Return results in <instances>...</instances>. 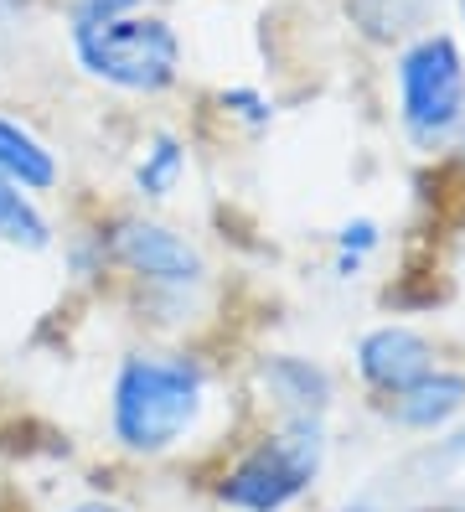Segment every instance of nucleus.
<instances>
[{
    "instance_id": "nucleus-1",
    "label": "nucleus",
    "mask_w": 465,
    "mask_h": 512,
    "mask_svg": "<svg viewBox=\"0 0 465 512\" xmlns=\"http://www.w3.org/2000/svg\"><path fill=\"white\" fill-rule=\"evenodd\" d=\"M207 414V368L186 352H130L109 388V430L130 456H166Z\"/></svg>"
},
{
    "instance_id": "nucleus-2",
    "label": "nucleus",
    "mask_w": 465,
    "mask_h": 512,
    "mask_svg": "<svg viewBox=\"0 0 465 512\" xmlns=\"http://www.w3.org/2000/svg\"><path fill=\"white\" fill-rule=\"evenodd\" d=\"M68 42H73L78 68L119 88V94H166L181 78L176 26L145 6L93 16V21H68Z\"/></svg>"
},
{
    "instance_id": "nucleus-3",
    "label": "nucleus",
    "mask_w": 465,
    "mask_h": 512,
    "mask_svg": "<svg viewBox=\"0 0 465 512\" xmlns=\"http://www.w3.org/2000/svg\"><path fill=\"white\" fill-rule=\"evenodd\" d=\"M393 94H398V130L414 150L434 156L465 130V52L450 32L429 26L409 37L393 57Z\"/></svg>"
},
{
    "instance_id": "nucleus-4",
    "label": "nucleus",
    "mask_w": 465,
    "mask_h": 512,
    "mask_svg": "<svg viewBox=\"0 0 465 512\" xmlns=\"http://www.w3.org/2000/svg\"><path fill=\"white\" fill-rule=\"evenodd\" d=\"M326 471V419H279L217 476L228 512H290Z\"/></svg>"
},
{
    "instance_id": "nucleus-5",
    "label": "nucleus",
    "mask_w": 465,
    "mask_h": 512,
    "mask_svg": "<svg viewBox=\"0 0 465 512\" xmlns=\"http://www.w3.org/2000/svg\"><path fill=\"white\" fill-rule=\"evenodd\" d=\"M109 259L161 295H186L207 280L197 244H186L176 228L155 223V218H119L109 233Z\"/></svg>"
},
{
    "instance_id": "nucleus-6",
    "label": "nucleus",
    "mask_w": 465,
    "mask_h": 512,
    "mask_svg": "<svg viewBox=\"0 0 465 512\" xmlns=\"http://www.w3.org/2000/svg\"><path fill=\"white\" fill-rule=\"evenodd\" d=\"M434 363V342L414 326H372L357 342V378L372 388L378 399L403 394L409 383H419Z\"/></svg>"
},
{
    "instance_id": "nucleus-7",
    "label": "nucleus",
    "mask_w": 465,
    "mask_h": 512,
    "mask_svg": "<svg viewBox=\"0 0 465 512\" xmlns=\"http://www.w3.org/2000/svg\"><path fill=\"white\" fill-rule=\"evenodd\" d=\"M254 388L274 404L279 419H326L336 404V383L316 357L300 352H269L254 368Z\"/></svg>"
},
{
    "instance_id": "nucleus-8",
    "label": "nucleus",
    "mask_w": 465,
    "mask_h": 512,
    "mask_svg": "<svg viewBox=\"0 0 465 512\" xmlns=\"http://www.w3.org/2000/svg\"><path fill=\"white\" fill-rule=\"evenodd\" d=\"M460 414H465V373H445V368H429L419 383L388 399V419L414 435H440Z\"/></svg>"
},
{
    "instance_id": "nucleus-9",
    "label": "nucleus",
    "mask_w": 465,
    "mask_h": 512,
    "mask_svg": "<svg viewBox=\"0 0 465 512\" xmlns=\"http://www.w3.org/2000/svg\"><path fill=\"white\" fill-rule=\"evenodd\" d=\"M341 6H347V21L367 42L393 47V42H409V37L429 32V21L445 0H341Z\"/></svg>"
},
{
    "instance_id": "nucleus-10",
    "label": "nucleus",
    "mask_w": 465,
    "mask_h": 512,
    "mask_svg": "<svg viewBox=\"0 0 465 512\" xmlns=\"http://www.w3.org/2000/svg\"><path fill=\"white\" fill-rule=\"evenodd\" d=\"M0 171H6L11 182H21L26 192H52L57 187V156L26 125H16L6 114H0Z\"/></svg>"
},
{
    "instance_id": "nucleus-11",
    "label": "nucleus",
    "mask_w": 465,
    "mask_h": 512,
    "mask_svg": "<svg viewBox=\"0 0 465 512\" xmlns=\"http://www.w3.org/2000/svg\"><path fill=\"white\" fill-rule=\"evenodd\" d=\"M0 244L26 249V254H37V249L52 244V223L37 207V197H31L21 182H11L6 171H0Z\"/></svg>"
},
{
    "instance_id": "nucleus-12",
    "label": "nucleus",
    "mask_w": 465,
    "mask_h": 512,
    "mask_svg": "<svg viewBox=\"0 0 465 512\" xmlns=\"http://www.w3.org/2000/svg\"><path fill=\"white\" fill-rule=\"evenodd\" d=\"M181 176H186V145H181L176 135H155V140L145 145L140 166H135L140 197H171Z\"/></svg>"
},
{
    "instance_id": "nucleus-13",
    "label": "nucleus",
    "mask_w": 465,
    "mask_h": 512,
    "mask_svg": "<svg viewBox=\"0 0 465 512\" xmlns=\"http://www.w3.org/2000/svg\"><path fill=\"white\" fill-rule=\"evenodd\" d=\"M378 238H383L378 223H367V218H357V223L341 228V233H336V275H341V280H352L357 269L367 264V254L378 249Z\"/></svg>"
},
{
    "instance_id": "nucleus-14",
    "label": "nucleus",
    "mask_w": 465,
    "mask_h": 512,
    "mask_svg": "<svg viewBox=\"0 0 465 512\" xmlns=\"http://www.w3.org/2000/svg\"><path fill=\"white\" fill-rule=\"evenodd\" d=\"M223 109H233L243 125H254V130H264L274 119V104L259 94V88H223Z\"/></svg>"
},
{
    "instance_id": "nucleus-15",
    "label": "nucleus",
    "mask_w": 465,
    "mask_h": 512,
    "mask_svg": "<svg viewBox=\"0 0 465 512\" xmlns=\"http://www.w3.org/2000/svg\"><path fill=\"white\" fill-rule=\"evenodd\" d=\"M145 0H73L68 21H93V16H114V11H135Z\"/></svg>"
},
{
    "instance_id": "nucleus-16",
    "label": "nucleus",
    "mask_w": 465,
    "mask_h": 512,
    "mask_svg": "<svg viewBox=\"0 0 465 512\" xmlns=\"http://www.w3.org/2000/svg\"><path fill=\"white\" fill-rule=\"evenodd\" d=\"M68 512H124V507H114V502H78V507H68Z\"/></svg>"
},
{
    "instance_id": "nucleus-17",
    "label": "nucleus",
    "mask_w": 465,
    "mask_h": 512,
    "mask_svg": "<svg viewBox=\"0 0 465 512\" xmlns=\"http://www.w3.org/2000/svg\"><path fill=\"white\" fill-rule=\"evenodd\" d=\"M455 6H460V26H465V0H455Z\"/></svg>"
},
{
    "instance_id": "nucleus-18",
    "label": "nucleus",
    "mask_w": 465,
    "mask_h": 512,
    "mask_svg": "<svg viewBox=\"0 0 465 512\" xmlns=\"http://www.w3.org/2000/svg\"><path fill=\"white\" fill-rule=\"evenodd\" d=\"M460 156H465V130H460Z\"/></svg>"
}]
</instances>
